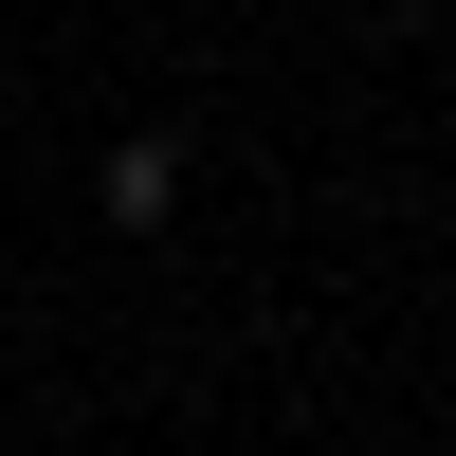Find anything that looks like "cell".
<instances>
[{"mask_svg":"<svg viewBox=\"0 0 456 456\" xmlns=\"http://www.w3.org/2000/svg\"><path fill=\"white\" fill-rule=\"evenodd\" d=\"M92 201H110V219H128V238H146V219L183 201V146H165V128H128V146H110V165H92Z\"/></svg>","mask_w":456,"mask_h":456,"instance_id":"1","label":"cell"}]
</instances>
